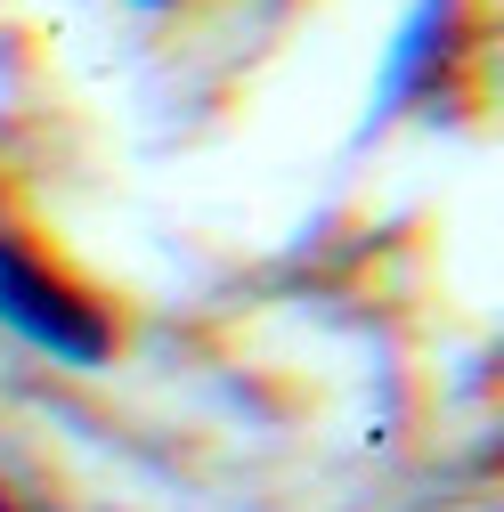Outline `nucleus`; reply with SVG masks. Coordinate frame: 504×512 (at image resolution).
Wrapping results in <instances>:
<instances>
[{
  "label": "nucleus",
  "mask_w": 504,
  "mask_h": 512,
  "mask_svg": "<svg viewBox=\"0 0 504 512\" xmlns=\"http://www.w3.org/2000/svg\"><path fill=\"white\" fill-rule=\"evenodd\" d=\"M0 326L33 350H49L57 366H106L114 358V317L90 293H74L66 277H49L17 236H0Z\"/></svg>",
  "instance_id": "1"
},
{
  "label": "nucleus",
  "mask_w": 504,
  "mask_h": 512,
  "mask_svg": "<svg viewBox=\"0 0 504 512\" xmlns=\"http://www.w3.org/2000/svg\"><path fill=\"white\" fill-rule=\"evenodd\" d=\"M147 9H171V0H147Z\"/></svg>",
  "instance_id": "2"
},
{
  "label": "nucleus",
  "mask_w": 504,
  "mask_h": 512,
  "mask_svg": "<svg viewBox=\"0 0 504 512\" xmlns=\"http://www.w3.org/2000/svg\"><path fill=\"white\" fill-rule=\"evenodd\" d=\"M0 512H9V504H0Z\"/></svg>",
  "instance_id": "3"
}]
</instances>
